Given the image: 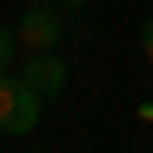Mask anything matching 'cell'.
<instances>
[{
	"instance_id": "cell-2",
	"label": "cell",
	"mask_w": 153,
	"mask_h": 153,
	"mask_svg": "<svg viewBox=\"0 0 153 153\" xmlns=\"http://www.w3.org/2000/svg\"><path fill=\"white\" fill-rule=\"evenodd\" d=\"M61 37H68V12H61V6L19 12V49H55Z\"/></svg>"
},
{
	"instance_id": "cell-5",
	"label": "cell",
	"mask_w": 153,
	"mask_h": 153,
	"mask_svg": "<svg viewBox=\"0 0 153 153\" xmlns=\"http://www.w3.org/2000/svg\"><path fill=\"white\" fill-rule=\"evenodd\" d=\"M25 6H61V12H74V6H86V0H25Z\"/></svg>"
},
{
	"instance_id": "cell-1",
	"label": "cell",
	"mask_w": 153,
	"mask_h": 153,
	"mask_svg": "<svg viewBox=\"0 0 153 153\" xmlns=\"http://www.w3.org/2000/svg\"><path fill=\"white\" fill-rule=\"evenodd\" d=\"M43 104L49 98L37 92L31 80H25V74H0V135H31L37 123H43Z\"/></svg>"
},
{
	"instance_id": "cell-3",
	"label": "cell",
	"mask_w": 153,
	"mask_h": 153,
	"mask_svg": "<svg viewBox=\"0 0 153 153\" xmlns=\"http://www.w3.org/2000/svg\"><path fill=\"white\" fill-rule=\"evenodd\" d=\"M19 74H25L43 98H61V92H68V61H61L55 49H31V61H19Z\"/></svg>"
},
{
	"instance_id": "cell-4",
	"label": "cell",
	"mask_w": 153,
	"mask_h": 153,
	"mask_svg": "<svg viewBox=\"0 0 153 153\" xmlns=\"http://www.w3.org/2000/svg\"><path fill=\"white\" fill-rule=\"evenodd\" d=\"M12 55H19V31H12V25H0V74L12 68Z\"/></svg>"
},
{
	"instance_id": "cell-6",
	"label": "cell",
	"mask_w": 153,
	"mask_h": 153,
	"mask_svg": "<svg viewBox=\"0 0 153 153\" xmlns=\"http://www.w3.org/2000/svg\"><path fill=\"white\" fill-rule=\"evenodd\" d=\"M141 55H147V61H153V19H147V25H141Z\"/></svg>"
}]
</instances>
